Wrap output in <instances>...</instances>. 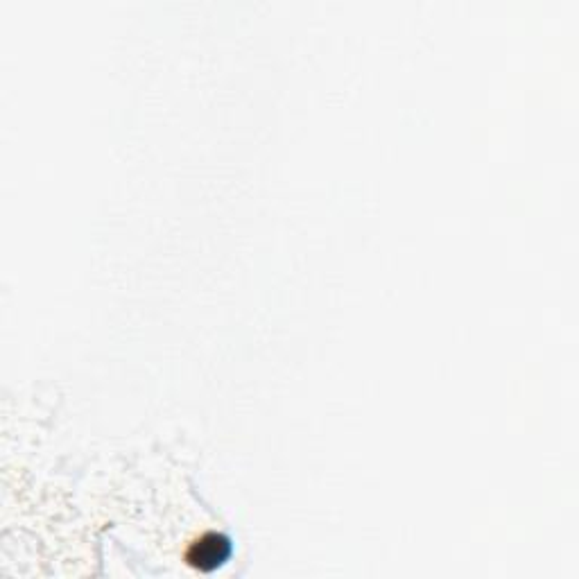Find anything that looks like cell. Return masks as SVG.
I'll return each mask as SVG.
<instances>
[{
  "label": "cell",
  "mask_w": 579,
  "mask_h": 579,
  "mask_svg": "<svg viewBox=\"0 0 579 579\" xmlns=\"http://www.w3.org/2000/svg\"><path fill=\"white\" fill-rule=\"evenodd\" d=\"M233 552L231 541L222 534H206L197 543H193V548L188 550V564L195 566L197 570H209L220 568L222 564H227Z\"/></svg>",
  "instance_id": "1"
}]
</instances>
